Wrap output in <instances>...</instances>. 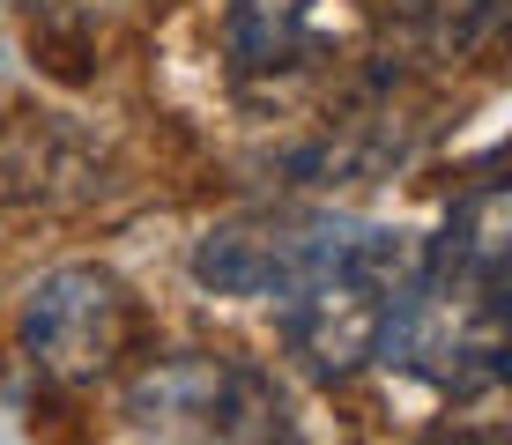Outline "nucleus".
Here are the masks:
<instances>
[{"label": "nucleus", "instance_id": "obj_1", "mask_svg": "<svg viewBox=\"0 0 512 445\" xmlns=\"http://www.w3.org/2000/svg\"><path fill=\"white\" fill-rule=\"evenodd\" d=\"M23 349L45 379L90 386L141 349V297L112 267H52L23 305Z\"/></svg>", "mask_w": 512, "mask_h": 445}, {"label": "nucleus", "instance_id": "obj_2", "mask_svg": "<svg viewBox=\"0 0 512 445\" xmlns=\"http://www.w3.org/2000/svg\"><path fill=\"white\" fill-rule=\"evenodd\" d=\"M127 408L156 431H201V438H275L282 394L260 364L245 356H164L141 364L127 386Z\"/></svg>", "mask_w": 512, "mask_h": 445}, {"label": "nucleus", "instance_id": "obj_3", "mask_svg": "<svg viewBox=\"0 0 512 445\" xmlns=\"http://www.w3.org/2000/svg\"><path fill=\"white\" fill-rule=\"evenodd\" d=\"M386 297H394V290L372 282V275H357V267L312 275V282H297L290 297H275V305H282V342H290V356L312 371V379L342 386V379H357L364 364H379Z\"/></svg>", "mask_w": 512, "mask_h": 445}, {"label": "nucleus", "instance_id": "obj_4", "mask_svg": "<svg viewBox=\"0 0 512 445\" xmlns=\"http://www.w3.org/2000/svg\"><path fill=\"white\" fill-rule=\"evenodd\" d=\"M312 8L320 0H231L223 8V60H231V75L238 82L290 75L312 52H327L320 30H312Z\"/></svg>", "mask_w": 512, "mask_h": 445}, {"label": "nucleus", "instance_id": "obj_5", "mask_svg": "<svg viewBox=\"0 0 512 445\" xmlns=\"http://www.w3.org/2000/svg\"><path fill=\"white\" fill-rule=\"evenodd\" d=\"M364 8H372L379 23H394V30H431L438 23V0H364Z\"/></svg>", "mask_w": 512, "mask_h": 445}]
</instances>
